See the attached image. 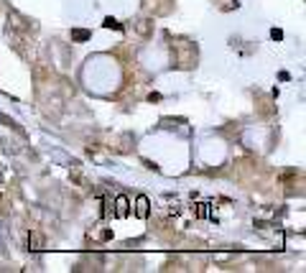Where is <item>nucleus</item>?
<instances>
[{
  "label": "nucleus",
  "mask_w": 306,
  "mask_h": 273,
  "mask_svg": "<svg viewBox=\"0 0 306 273\" xmlns=\"http://www.w3.org/2000/svg\"><path fill=\"white\" fill-rule=\"evenodd\" d=\"M28 245H31V250H44V238L39 232H31L28 235Z\"/></svg>",
  "instance_id": "f257e3e1"
},
{
  "label": "nucleus",
  "mask_w": 306,
  "mask_h": 273,
  "mask_svg": "<svg viewBox=\"0 0 306 273\" xmlns=\"http://www.w3.org/2000/svg\"><path fill=\"white\" fill-rule=\"evenodd\" d=\"M135 31H138L140 36H151V31H153V23H151V21H143V18H140V21L135 23Z\"/></svg>",
  "instance_id": "f03ea898"
},
{
  "label": "nucleus",
  "mask_w": 306,
  "mask_h": 273,
  "mask_svg": "<svg viewBox=\"0 0 306 273\" xmlns=\"http://www.w3.org/2000/svg\"><path fill=\"white\" fill-rule=\"evenodd\" d=\"M135 212H138V217H146L148 214V199L146 197H138V209Z\"/></svg>",
  "instance_id": "7ed1b4c3"
},
{
  "label": "nucleus",
  "mask_w": 306,
  "mask_h": 273,
  "mask_svg": "<svg viewBox=\"0 0 306 273\" xmlns=\"http://www.w3.org/2000/svg\"><path fill=\"white\" fill-rule=\"evenodd\" d=\"M115 205H118L115 212H118L120 217H122V214H128V197H118V202H115Z\"/></svg>",
  "instance_id": "20e7f679"
},
{
  "label": "nucleus",
  "mask_w": 306,
  "mask_h": 273,
  "mask_svg": "<svg viewBox=\"0 0 306 273\" xmlns=\"http://www.w3.org/2000/svg\"><path fill=\"white\" fill-rule=\"evenodd\" d=\"M87 36H89L87 31H74V33H71V39H77V41H84Z\"/></svg>",
  "instance_id": "39448f33"
},
{
  "label": "nucleus",
  "mask_w": 306,
  "mask_h": 273,
  "mask_svg": "<svg viewBox=\"0 0 306 273\" xmlns=\"http://www.w3.org/2000/svg\"><path fill=\"white\" fill-rule=\"evenodd\" d=\"M105 26H107V28H120V23H118V21H113V18H107Z\"/></svg>",
  "instance_id": "423d86ee"
}]
</instances>
